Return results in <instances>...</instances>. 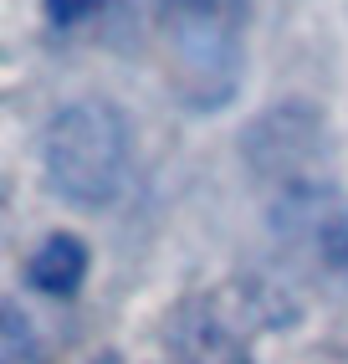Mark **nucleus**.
Listing matches in <instances>:
<instances>
[{
    "label": "nucleus",
    "mask_w": 348,
    "mask_h": 364,
    "mask_svg": "<svg viewBox=\"0 0 348 364\" xmlns=\"http://www.w3.org/2000/svg\"><path fill=\"white\" fill-rule=\"evenodd\" d=\"M129 154H134V134L108 98H72L52 113L41 139V164L46 180L67 205L82 210H103L123 180H129Z\"/></svg>",
    "instance_id": "1"
},
{
    "label": "nucleus",
    "mask_w": 348,
    "mask_h": 364,
    "mask_svg": "<svg viewBox=\"0 0 348 364\" xmlns=\"http://www.w3.org/2000/svg\"><path fill=\"white\" fill-rule=\"evenodd\" d=\"M241 31H246V0H159L169 77L190 108L210 113L231 103L241 82Z\"/></svg>",
    "instance_id": "2"
},
{
    "label": "nucleus",
    "mask_w": 348,
    "mask_h": 364,
    "mask_svg": "<svg viewBox=\"0 0 348 364\" xmlns=\"http://www.w3.org/2000/svg\"><path fill=\"white\" fill-rule=\"evenodd\" d=\"M246 154H251L256 175H277V180H287V190H303L308 185V159L322 154V124L303 103L271 108L246 134Z\"/></svg>",
    "instance_id": "3"
},
{
    "label": "nucleus",
    "mask_w": 348,
    "mask_h": 364,
    "mask_svg": "<svg viewBox=\"0 0 348 364\" xmlns=\"http://www.w3.org/2000/svg\"><path fill=\"white\" fill-rule=\"evenodd\" d=\"M82 277H87V247L72 231H52L31 252V287H41V293L72 298L82 287Z\"/></svg>",
    "instance_id": "4"
},
{
    "label": "nucleus",
    "mask_w": 348,
    "mask_h": 364,
    "mask_svg": "<svg viewBox=\"0 0 348 364\" xmlns=\"http://www.w3.org/2000/svg\"><path fill=\"white\" fill-rule=\"evenodd\" d=\"M180 354H185V364H246L241 359V344L215 318L180 323Z\"/></svg>",
    "instance_id": "5"
},
{
    "label": "nucleus",
    "mask_w": 348,
    "mask_h": 364,
    "mask_svg": "<svg viewBox=\"0 0 348 364\" xmlns=\"http://www.w3.org/2000/svg\"><path fill=\"white\" fill-rule=\"evenodd\" d=\"M6 364H26L31 359V333H26V318L16 308H6V349H0Z\"/></svg>",
    "instance_id": "6"
},
{
    "label": "nucleus",
    "mask_w": 348,
    "mask_h": 364,
    "mask_svg": "<svg viewBox=\"0 0 348 364\" xmlns=\"http://www.w3.org/2000/svg\"><path fill=\"white\" fill-rule=\"evenodd\" d=\"M322 257H328L338 272L348 277V210L338 215V221H328L322 226Z\"/></svg>",
    "instance_id": "7"
},
{
    "label": "nucleus",
    "mask_w": 348,
    "mask_h": 364,
    "mask_svg": "<svg viewBox=\"0 0 348 364\" xmlns=\"http://www.w3.org/2000/svg\"><path fill=\"white\" fill-rule=\"evenodd\" d=\"M97 0H46V16L57 21V26H72V21H82Z\"/></svg>",
    "instance_id": "8"
},
{
    "label": "nucleus",
    "mask_w": 348,
    "mask_h": 364,
    "mask_svg": "<svg viewBox=\"0 0 348 364\" xmlns=\"http://www.w3.org/2000/svg\"><path fill=\"white\" fill-rule=\"evenodd\" d=\"M92 364H123V359H118V354H97Z\"/></svg>",
    "instance_id": "9"
}]
</instances>
